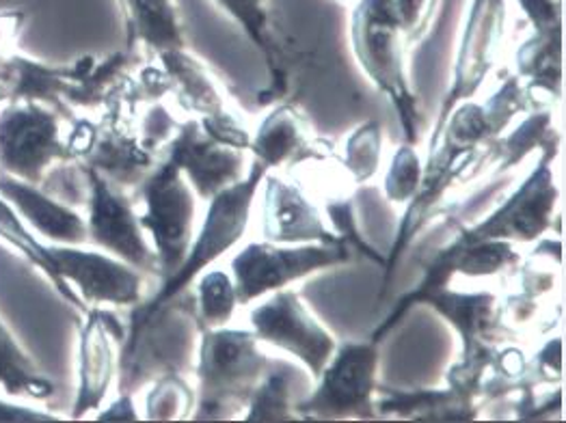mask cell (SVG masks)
Listing matches in <instances>:
<instances>
[{
	"instance_id": "obj_3",
	"label": "cell",
	"mask_w": 566,
	"mask_h": 423,
	"mask_svg": "<svg viewBox=\"0 0 566 423\" xmlns=\"http://www.w3.org/2000/svg\"><path fill=\"white\" fill-rule=\"evenodd\" d=\"M253 330L203 329L199 346V406L197 420L223 417L238 404H247L271 361L258 350Z\"/></svg>"
},
{
	"instance_id": "obj_14",
	"label": "cell",
	"mask_w": 566,
	"mask_h": 423,
	"mask_svg": "<svg viewBox=\"0 0 566 423\" xmlns=\"http://www.w3.org/2000/svg\"><path fill=\"white\" fill-rule=\"evenodd\" d=\"M167 160L208 201L244 178V151L208 137L197 119L178 126L174 139L167 142Z\"/></svg>"
},
{
	"instance_id": "obj_22",
	"label": "cell",
	"mask_w": 566,
	"mask_h": 423,
	"mask_svg": "<svg viewBox=\"0 0 566 423\" xmlns=\"http://www.w3.org/2000/svg\"><path fill=\"white\" fill-rule=\"evenodd\" d=\"M0 393L13 400L46 402L54 393V382L44 377L38 363L24 352L18 339L0 320Z\"/></svg>"
},
{
	"instance_id": "obj_16",
	"label": "cell",
	"mask_w": 566,
	"mask_h": 423,
	"mask_svg": "<svg viewBox=\"0 0 566 423\" xmlns=\"http://www.w3.org/2000/svg\"><path fill=\"white\" fill-rule=\"evenodd\" d=\"M85 67V56L72 65H48L42 61L11 54L0 59V104L38 102L54 108L61 117L74 121L65 102V92Z\"/></svg>"
},
{
	"instance_id": "obj_31",
	"label": "cell",
	"mask_w": 566,
	"mask_h": 423,
	"mask_svg": "<svg viewBox=\"0 0 566 423\" xmlns=\"http://www.w3.org/2000/svg\"><path fill=\"white\" fill-rule=\"evenodd\" d=\"M230 18H234L242 31L271 54V11L269 0H214Z\"/></svg>"
},
{
	"instance_id": "obj_21",
	"label": "cell",
	"mask_w": 566,
	"mask_h": 423,
	"mask_svg": "<svg viewBox=\"0 0 566 423\" xmlns=\"http://www.w3.org/2000/svg\"><path fill=\"white\" fill-rule=\"evenodd\" d=\"M0 240L7 242L9 246H13L33 268H38L48 282L52 283V287L65 303H70L72 307H76L83 314L87 311V307L78 298V294L59 275L54 260L48 251L46 242L35 237V234L27 228V223L20 219V214L13 210V205L2 194H0Z\"/></svg>"
},
{
	"instance_id": "obj_25",
	"label": "cell",
	"mask_w": 566,
	"mask_h": 423,
	"mask_svg": "<svg viewBox=\"0 0 566 423\" xmlns=\"http://www.w3.org/2000/svg\"><path fill=\"white\" fill-rule=\"evenodd\" d=\"M238 294L234 282L223 271L206 273L197 285V322L201 329L226 327L237 311Z\"/></svg>"
},
{
	"instance_id": "obj_37",
	"label": "cell",
	"mask_w": 566,
	"mask_h": 423,
	"mask_svg": "<svg viewBox=\"0 0 566 423\" xmlns=\"http://www.w3.org/2000/svg\"><path fill=\"white\" fill-rule=\"evenodd\" d=\"M97 420L99 422H135V420H139L133 395L122 391V395L115 402H111L108 409L97 415Z\"/></svg>"
},
{
	"instance_id": "obj_13",
	"label": "cell",
	"mask_w": 566,
	"mask_h": 423,
	"mask_svg": "<svg viewBox=\"0 0 566 423\" xmlns=\"http://www.w3.org/2000/svg\"><path fill=\"white\" fill-rule=\"evenodd\" d=\"M128 327L106 307H87L78 337V387L70 420L99 411L113 384L117 359L115 343H124Z\"/></svg>"
},
{
	"instance_id": "obj_7",
	"label": "cell",
	"mask_w": 566,
	"mask_h": 423,
	"mask_svg": "<svg viewBox=\"0 0 566 423\" xmlns=\"http://www.w3.org/2000/svg\"><path fill=\"white\" fill-rule=\"evenodd\" d=\"M378 348L368 343H342L335 348L321 374L316 391L294 406L305 420H348L375 417Z\"/></svg>"
},
{
	"instance_id": "obj_2",
	"label": "cell",
	"mask_w": 566,
	"mask_h": 423,
	"mask_svg": "<svg viewBox=\"0 0 566 423\" xmlns=\"http://www.w3.org/2000/svg\"><path fill=\"white\" fill-rule=\"evenodd\" d=\"M350 38L355 54L382 94L394 102L407 141L420 139L418 102L405 70V31L394 0H361L353 11Z\"/></svg>"
},
{
	"instance_id": "obj_20",
	"label": "cell",
	"mask_w": 566,
	"mask_h": 423,
	"mask_svg": "<svg viewBox=\"0 0 566 423\" xmlns=\"http://www.w3.org/2000/svg\"><path fill=\"white\" fill-rule=\"evenodd\" d=\"M158 59L169 78L171 94H176L187 110L197 113L199 117L223 110V97L219 89L208 78L201 63L195 61L185 47L158 52Z\"/></svg>"
},
{
	"instance_id": "obj_8",
	"label": "cell",
	"mask_w": 566,
	"mask_h": 423,
	"mask_svg": "<svg viewBox=\"0 0 566 423\" xmlns=\"http://www.w3.org/2000/svg\"><path fill=\"white\" fill-rule=\"evenodd\" d=\"M83 165V162H81ZM87 176V237L99 251L130 264L139 273L158 275V260L142 228L139 214L126 190L113 187L95 169L83 165Z\"/></svg>"
},
{
	"instance_id": "obj_12",
	"label": "cell",
	"mask_w": 566,
	"mask_h": 423,
	"mask_svg": "<svg viewBox=\"0 0 566 423\" xmlns=\"http://www.w3.org/2000/svg\"><path fill=\"white\" fill-rule=\"evenodd\" d=\"M135 104L137 99L128 95L106 106L108 110L97 124L94 142L81 160L122 190L139 189L158 165L156 154L143 145L139 130L133 128Z\"/></svg>"
},
{
	"instance_id": "obj_23",
	"label": "cell",
	"mask_w": 566,
	"mask_h": 423,
	"mask_svg": "<svg viewBox=\"0 0 566 423\" xmlns=\"http://www.w3.org/2000/svg\"><path fill=\"white\" fill-rule=\"evenodd\" d=\"M382 415H398L409 420H454L470 422L475 417V402L459 395L457 391H420V393H394L375 404Z\"/></svg>"
},
{
	"instance_id": "obj_35",
	"label": "cell",
	"mask_w": 566,
	"mask_h": 423,
	"mask_svg": "<svg viewBox=\"0 0 566 423\" xmlns=\"http://www.w3.org/2000/svg\"><path fill=\"white\" fill-rule=\"evenodd\" d=\"M394 2L402 22L407 44L420 40L428 29L437 0H394Z\"/></svg>"
},
{
	"instance_id": "obj_32",
	"label": "cell",
	"mask_w": 566,
	"mask_h": 423,
	"mask_svg": "<svg viewBox=\"0 0 566 423\" xmlns=\"http://www.w3.org/2000/svg\"><path fill=\"white\" fill-rule=\"evenodd\" d=\"M199 124H201L203 133L208 137H212L214 141L237 147V149H242V151L249 149V145H251V135L244 128V124L234 115H230L226 108L219 110V113L201 117Z\"/></svg>"
},
{
	"instance_id": "obj_6",
	"label": "cell",
	"mask_w": 566,
	"mask_h": 423,
	"mask_svg": "<svg viewBox=\"0 0 566 423\" xmlns=\"http://www.w3.org/2000/svg\"><path fill=\"white\" fill-rule=\"evenodd\" d=\"M348 260L350 251L344 240L335 244L253 242L232 260V282L237 287L238 303L249 305L264 294L283 289L316 271L346 264Z\"/></svg>"
},
{
	"instance_id": "obj_17",
	"label": "cell",
	"mask_w": 566,
	"mask_h": 423,
	"mask_svg": "<svg viewBox=\"0 0 566 423\" xmlns=\"http://www.w3.org/2000/svg\"><path fill=\"white\" fill-rule=\"evenodd\" d=\"M0 194L13 205L27 228L35 235H42L46 244L90 242L87 219H83L74 205L52 197L42 187L0 171Z\"/></svg>"
},
{
	"instance_id": "obj_34",
	"label": "cell",
	"mask_w": 566,
	"mask_h": 423,
	"mask_svg": "<svg viewBox=\"0 0 566 423\" xmlns=\"http://www.w3.org/2000/svg\"><path fill=\"white\" fill-rule=\"evenodd\" d=\"M534 27V33L563 31V0H517Z\"/></svg>"
},
{
	"instance_id": "obj_28",
	"label": "cell",
	"mask_w": 566,
	"mask_h": 423,
	"mask_svg": "<svg viewBox=\"0 0 566 423\" xmlns=\"http://www.w3.org/2000/svg\"><path fill=\"white\" fill-rule=\"evenodd\" d=\"M380 126L378 121H366L361 128H357L346 142V160L344 169L350 173V178L357 184L368 182L378 171L380 162Z\"/></svg>"
},
{
	"instance_id": "obj_19",
	"label": "cell",
	"mask_w": 566,
	"mask_h": 423,
	"mask_svg": "<svg viewBox=\"0 0 566 423\" xmlns=\"http://www.w3.org/2000/svg\"><path fill=\"white\" fill-rule=\"evenodd\" d=\"M249 149L266 169H280L287 162L303 160L307 149V126L303 115L294 106L275 108L262 121Z\"/></svg>"
},
{
	"instance_id": "obj_9",
	"label": "cell",
	"mask_w": 566,
	"mask_h": 423,
	"mask_svg": "<svg viewBox=\"0 0 566 423\" xmlns=\"http://www.w3.org/2000/svg\"><path fill=\"white\" fill-rule=\"evenodd\" d=\"M59 275L78 294L85 307H137L143 298V273L130 264L83 244H48Z\"/></svg>"
},
{
	"instance_id": "obj_29",
	"label": "cell",
	"mask_w": 566,
	"mask_h": 423,
	"mask_svg": "<svg viewBox=\"0 0 566 423\" xmlns=\"http://www.w3.org/2000/svg\"><path fill=\"white\" fill-rule=\"evenodd\" d=\"M424 167L420 162L418 151L411 142H405L391 160V167L385 178V194L391 203H407L416 197L422 182Z\"/></svg>"
},
{
	"instance_id": "obj_15",
	"label": "cell",
	"mask_w": 566,
	"mask_h": 423,
	"mask_svg": "<svg viewBox=\"0 0 566 423\" xmlns=\"http://www.w3.org/2000/svg\"><path fill=\"white\" fill-rule=\"evenodd\" d=\"M262 234L275 244H310L342 242L323 221V212L294 182L280 176L266 178L262 205ZM346 242V240H344Z\"/></svg>"
},
{
	"instance_id": "obj_10",
	"label": "cell",
	"mask_w": 566,
	"mask_h": 423,
	"mask_svg": "<svg viewBox=\"0 0 566 423\" xmlns=\"http://www.w3.org/2000/svg\"><path fill=\"white\" fill-rule=\"evenodd\" d=\"M249 320L258 339L294 355L314 378L323 374L337 348L333 335L310 314L296 292H273Z\"/></svg>"
},
{
	"instance_id": "obj_18",
	"label": "cell",
	"mask_w": 566,
	"mask_h": 423,
	"mask_svg": "<svg viewBox=\"0 0 566 423\" xmlns=\"http://www.w3.org/2000/svg\"><path fill=\"white\" fill-rule=\"evenodd\" d=\"M128 24V47L142 42L149 50L165 52L187 47L185 24L176 0H119Z\"/></svg>"
},
{
	"instance_id": "obj_1",
	"label": "cell",
	"mask_w": 566,
	"mask_h": 423,
	"mask_svg": "<svg viewBox=\"0 0 566 423\" xmlns=\"http://www.w3.org/2000/svg\"><path fill=\"white\" fill-rule=\"evenodd\" d=\"M266 171L269 169L260 160H253L249 173L240 182L230 189L217 192L210 199L203 228L199 234L192 235L185 262L171 277L163 282L151 300L139 303L135 307L126 337L139 329L143 322L149 320L156 311L171 305L190 283L195 282L199 273H203L214 260H219L223 253H228L237 242H240V237L244 235V230L249 225L253 197L258 192L260 182L266 178Z\"/></svg>"
},
{
	"instance_id": "obj_24",
	"label": "cell",
	"mask_w": 566,
	"mask_h": 423,
	"mask_svg": "<svg viewBox=\"0 0 566 423\" xmlns=\"http://www.w3.org/2000/svg\"><path fill=\"white\" fill-rule=\"evenodd\" d=\"M558 142H560V137L552 128V113L549 110L534 113L504 141L495 139V145L500 149V154H497L500 169L509 171V169L517 167L521 160L536 147H543V151H558Z\"/></svg>"
},
{
	"instance_id": "obj_33",
	"label": "cell",
	"mask_w": 566,
	"mask_h": 423,
	"mask_svg": "<svg viewBox=\"0 0 566 423\" xmlns=\"http://www.w3.org/2000/svg\"><path fill=\"white\" fill-rule=\"evenodd\" d=\"M178 130L176 119L169 115V110H165L160 104L151 106L149 113L143 119V128L139 130L142 141L151 154H158V149L167 147V142L174 139Z\"/></svg>"
},
{
	"instance_id": "obj_36",
	"label": "cell",
	"mask_w": 566,
	"mask_h": 423,
	"mask_svg": "<svg viewBox=\"0 0 566 423\" xmlns=\"http://www.w3.org/2000/svg\"><path fill=\"white\" fill-rule=\"evenodd\" d=\"M56 420H61V415H50L46 411L18 404L13 402V398L4 400L0 395V423L56 422Z\"/></svg>"
},
{
	"instance_id": "obj_30",
	"label": "cell",
	"mask_w": 566,
	"mask_h": 423,
	"mask_svg": "<svg viewBox=\"0 0 566 423\" xmlns=\"http://www.w3.org/2000/svg\"><path fill=\"white\" fill-rule=\"evenodd\" d=\"M530 97H532L530 89L521 85L520 76H513L500 87L497 94L482 106L491 139H497L500 133H504L509 128V124L513 121L515 115L530 108Z\"/></svg>"
},
{
	"instance_id": "obj_5",
	"label": "cell",
	"mask_w": 566,
	"mask_h": 423,
	"mask_svg": "<svg viewBox=\"0 0 566 423\" xmlns=\"http://www.w3.org/2000/svg\"><path fill=\"white\" fill-rule=\"evenodd\" d=\"M145 212L139 216L158 260V277H171L185 262L192 242L195 194L185 173L167 158L139 187Z\"/></svg>"
},
{
	"instance_id": "obj_39",
	"label": "cell",
	"mask_w": 566,
	"mask_h": 423,
	"mask_svg": "<svg viewBox=\"0 0 566 423\" xmlns=\"http://www.w3.org/2000/svg\"><path fill=\"white\" fill-rule=\"evenodd\" d=\"M9 15H0V59L4 56V44H7V24H9Z\"/></svg>"
},
{
	"instance_id": "obj_4",
	"label": "cell",
	"mask_w": 566,
	"mask_h": 423,
	"mask_svg": "<svg viewBox=\"0 0 566 423\" xmlns=\"http://www.w3.org/2000/svg\"><path fill=\"white\" fill-rule=\"evenodd\" d=\"M61 115L38 102L0 104V171L31 184L70 158L61 135Z\"/></svg>"
},
{
	"instance_id": "obj_27",
	"label": "cell",
	"mask_w": 566,
	"mask_h": 423,
	"mask_svg": "<svg viewBox=\"0 0 566 423\" xmlns=\"http://www.w3.org/2000/svg\"><path fill=\"white\" fill-rule=\"evenodd\" d=\"M247 422H287L298 420L294 406L290 402V384L287 378L277 372H266L260 380L255 391L249 398Z\"/></svg>"
},
{
	"instance_id": "obj_40",
	"label": "cell",
	"mask_w": 566,
	"mask_h": 423,
	"mask_svg": "<svg viewBox=\"0 0 566 423\" xmlns=\"http://www.w3.org/2000/svg\"><path fill=\"white\" fill-rule=\"evenodd\" d=\"M342 2H348V0H342Z\"/></svg>"
},
{
	"instance_id": "obj_26",
	"label": "cell",
	"mask_w": 566,
	"mask_h": 423,
	"mask_svg": "<svg viewBox=\"0 0 566 423\" xmlns=\"http://www.w3.org/2000/svg\"><path fill=\"white\" fill-rule=\"evenodd\" d=\"M195 409V393L189 382L178 374L158 378L145 400V417L154 422H171L189 417Z\"/></svg>"
},
{
	"instance_id": "obj_38",
	"label": "cell",
	"mask_w": 566,
	"mask_h": 423,
	"mask_svg": "<svg viewBox=\"0 0 566 423\" xmlns=\"http://www.w3.org/2000/svg\"><path fill=\"white\" fill-rule=\"evenodd\" d=\"M536 366L541 377L560 380V339L558 337L543 348V352L536 357Z\"/></svg>"
},
{
	"instance_id": "obj_11",
	"label": "cell",
	"mask_w": 566,
	"mask_h": 423,
	"mask_svg": "<svg viewBox=\"0 0 566 423\" xmlns=\"http://www.w3.org/2000/svg\"><path fill=\"white\" fill-rule=\"evenodd\" d=\"M558 151H543L541 162L520 190L497 208L489 219L463 230L457 235L463 242L506 240V242H534L552 225V214L558 203V187L554 182L552 160Z\"/></svg>"
}]
</instances>
